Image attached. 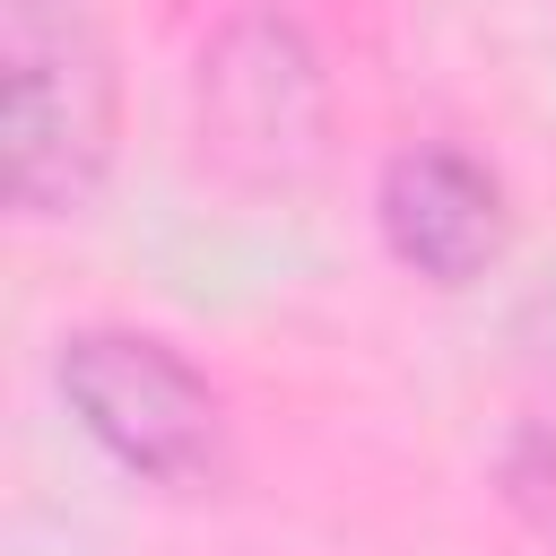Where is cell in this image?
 <instances>
[{
    "label": "cell",
    "instance_id": "6da1fadb",
    "mask_svg": "<svg viewBox=\"0 0 556 556\" xmlns=\"http://www.w3.org/2000/svg\"><path fill=\"white\" fill-rule=\"evenodd\" d=\"M52 382L96 452H113L148 486H208L226 469V400L191 356L148 330H70Z\"/></svg>",
    "mask_w": 556,
    "mask_h": 556
},
{
    "label": "cell",
    "instance_id": "3957f363",
    "mask_svg": "<svg viewBox=\"0 0 556 556\" xmlns=\"http://www.w3.org/2000/svg\"><path fill=\"white\" fill-rule=\"evenodd\" d=\"M200 139L226 174L243 182H304L321 165V139H330V87H321V61L313 43L252 9L235 17L208 52H200Z\"/></svg>",
    "mask_w": 556,
    "mask_h": 556
},
{
    "label": "cell",
    "instance_id": "277c9868",
    "mask_svg": "<svg viewBox=\"0 0 556 556\" xmlns=\"http://www.w3.org/2000/svg\"><path fill=\"white\" fill-rule=\"evenodd\" d=\"M374 217H382V243L400 269L434 278V287H469L504 261L513 243V208H504V182L460 156V148H400L382 165V191H374Z\"/></svg>",
    "mask_w": 556,
    "mask_h": 556
},
{
    "label": "cell",
    "instance_id": "7a4b0ae2",
    "mask_svg": "<svg viewBox=\"0 0 556 556\" xmlns=\"http://www.w3.org/2000/svg\"><path fill=\"white\" fill-rule=\"evenodd\" d=\"M113 165V61L87 17H9V191L70 217Z\"/></svg>",
    "mask_w": 556,
    "mask_h": 556
}]
</instances>
